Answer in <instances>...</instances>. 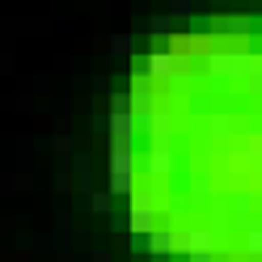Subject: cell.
Listing matches in <instances>:
<instances>
[{"instance_id": "cell-1", "label": "cell", "mask_w": 262, "mask_h": 262, "mask_svg": "<svg viewBox=\"0 0 262 262\" xmlns=\"http://www.w3.org/2000/svg\"><path fill=\"white\" fill-rule=\"evenodd\" d=\"M127 228H131V233H144V237L157 228V203H152V190H144V186L131 190V216H127Z\"/></svg>"}, {"instance_id": "cell-2", "label": "cell", "mask_w": 262, "mask_h": 262, "mask_svg": "<svg viewBox=\"0 0 262 262\" xmlns=\"http://www.w3.org/2000/svg\"><path fill=\"white\" fill-rule=\"evenodd\" d=\"M245 68H250V51H211L207 55V76H216V80L245 76Z\"/></svg>"}, {"instance_id": "cell-3", "label": "cell", "mask_w": 262, "mask_h": 262, "mask_svg": "<svg viewBox=\"0 0 262 262\" xmlns=\"http://www.w3.org/2000/svg\"><path fill=\"white\" fill-rule=\"evenodd\" d=\"M211 207H216L220 216H228V220H245V216H250V207H254V199L245 190H216Z\"/></svg>"}, {"instance_id": "cell-4", "label": "cell", "mask_w": 262, "mask_h": 262, "mask_svg": "<svg viewBox=\"0 0 262 262\" xmlns=\"http://www.w3.org/2000/svg\"><path fill=\"white\" fill-rule=\"evenodd\" d=\"M203 250H216V233L211 228H178V254H203Z\"/></svg>"}, {"instance_id": "cell-5", "label": "cell", "mask_w": 262, "mask_h": 262, "mask_svg": "<svg viewBox=\"0 0 262 262\" xmlns=\"http://www.w3.org/2000/svg\"><path fill=\"white\" fill-rule=\"evenodd\" d=\"M106 136H110V144H114V148H136V119H131V110L110 114Z\"/></svg>"}, {"instance_id": "cell-6", "label": "cell", "mask_w": 262, "mask_h": 262, "mask_svg": "<svg viewBox=\"0 0 262 262\" xmlns=\"http://www.w3.org/2000/svg\"><path fill=\"white\" fill-rule=\"evenodd\" d=\"M144 72H148L152 80H173V76H178V51L169 47V51H152V55H144Z\"/></svg>"}, {"instance_id": "cell-7", "label": "cell", "mask_w": 262, "mask_h": 262, "mask_svg": "<svg viewBox=\"0 0 262 262\" xmlns=\"http://www.w3.org/2000/svg\"><path fill=\"white\" fill-rule=\"evenodd\" d=\"M207 136H233L237 127H245V114H228V110H207L203 114Z\"/></svg>"}, {"instance_id": "cell-8", "label": "cell", "mask_w": 262, "mask_h": 262, "mask_svg": "<svg viewBox=\"0 0 262 262\" xmlns=\"http://www.w3.org/2000/svg\"><path fill=\"white\" fill-rule=\"evenodd\" d=\"M140 161H144V169H148V178H169L173 165H178V152L173 148H148Z\"/></svg>"}, {"instance_id": "cell-9", "label": "cell", "mask_w": 262, "mask_h": 262, "mask_svg": "<svg viewBox=\"0 0 262 262\" xmlns=\"http://www.w3.org/2000/svg\"><path fill=\"white\" fill-rule=\"evenodd\" d=\"M148 254H178V228H152L148 233Z\"/></svg>"}, {"instance_id": "cell-10", "label": "cell", "mask_w": 262, "mask_h": 262, "mask_svg": "<svg viewBox=\"0 0 262 262\" xmlns=\"http://www.w3.org/2000/svg\"><path fill=\"white\" fill-rule=\"evenodd\" d=\"M110 173H136V165H140V157H136V148H114L110 144Z\"/></svg>"}, {"instance_id": "cell-11", "label": "cell", "mask_w": 262, "mask_h": 262, "mask_svg": "<svg viewBox=\"0 0 262 262\" xmlns=\"http://www.w3.org/2000/svg\"><path fill=\"white\" fill-rule=\"evenodd\" d=\"M241 250H245V258H250V262H262V228H245Z\"/></svg>"}, {"instance_id": "cell-12", "label": "cell", "mask_w": 262, "mask_h": 262, "mask_svg": "<svg viewBox=\"0 0 262 262\" xmlns=\"http://www.w3.org/2000/svg\"><path fill=\"white\" fill-rule=\"evenodd\" d=\"M245 89L254 97H262V55H250V68H245Z\"/></svg>"}, {"instance_id": "cell-13", "label": "cell", "mask_w": 262, "mask_h": 262, "mask_svg": "<svg viewBox=\"0 0 262 262\" xmlns=\"http://www.w3.org/2000/svg\"><path fill=\"white\" fill-rule=\"evenodd\" d=\"M144 30H148L152 38H169V34H173V17H169V13H157V17L144 21Z\"/></svg>"}, {"instance_id": "cell-14", "label": "cell", "mask_w": 262, "mask_h": 262, "mask_svg": "<svg viewBox=\"0 0 262 262\" xmlns=\"http://www.w3.org/2000/svg\"><path fill=\"white\" fill-rule=\"evenodd\" d=\"M190 186L199 190V194H203V190H211V186H216V173H211V165H203V161H199V165L190 169Z\"/></svg>"}, {"instance_id": "cell-15", "label": "cell", "mask_w": 262, "mask_h": 262, "mask_svg": "<svg viewBox=\"0 0 262 262\" xmlns=\"http://www.w3.org/2000/svg\"><path fill=\"white\" fill-rule=\"evenodd\" d=\"M110 194H131L136 190V173H110Z\"/></svg>"}, {"instance_id": "cell-16", "label": "cell", "mask_w": 262, "mask_h": 262, "mask_svg": "<svg viewBox=\"0 0 262 262\" xmlns=\"http://www.w3.org/2000/svg\"><path fill=\"white\" fill-rule=\"evenodd\" d=\"M241 148H245V157H250V161H262V131H245Z\"/></svg>"}, {"instance_id": "cell-17", "label": "cell", "mask_w": 262, "mask_h": 262, "mask_svg": "<svg viewBox=\"0 0 262 262\" xmlns=\"http://www.w3.org/2000/svg\"><path fill=\"white\" fill-rule=\"evenodd\" d=\"M194 13V0H169V17H190Z\"/></svg>"}, {"instance_id": "cell-18", "label": "cell", "mask_w": 262, "mask_h": 262, "mask_svg": "<svg viewBox=\"0 0 262 262\" xmlns=\"http://www.w3.org/2000/svg\"><path fill=\"white\" fill-rule=\"evenodd\" d=\"M224 30H228L233 38H241L245 30H250V17H228V21H224Z\"/></svg>"}, {"instance_id": "cell-19", "label": "cell", "mask_w": 262, "mask_h": 262, "mask_svg": "<svg viewBox=\"0 0 262 262\" xmlns=\"http://www.w3.org/2000/svg\"><path fill=\"white\" fill-rule=\"evenodd\" d=\"M110 51L114 55H131V34H114L110 38Z\"/></svg>"}, {"instance_id": "cell-20", "label": "cell", "mask_w": 262, "mask_h": 262, "mask_svg": "<svg viewBox=\"0 0 262 262\" xmlns=\"http://www.w3.org/2000/svg\"><path fill=\"white\" fill-rule=\"evenodd\" d=\"M89 207L97 211V216H102V211H110V190H97L93 199H89Z\"/></svg>"}, {"instance_id": "cell-21", "label": "cell", "mask_w": 262, "mask_h": 262, "mask_svg": "<svg viewBox=\"0 0 262 262\" xmlns=\"http://www.w3.org/2000/svg\"><path fill=\"white\" fill-rule=\"evenodd\" d=\"M119 110H131V93H110V114Z\"/></svg>"}, {"instance_id": "cell-22", "label": "cell", "mask_w": 262, "mask_h": 262, "mask_svg": "<svg viewBox=\"0 0 262 262\" xmlns=\"http://www.w3.org/2000/svg\"><path fill=\"white\" fill-rule=\"evenodd\" d=\"M131 254H148V237L144 233H131Z\"/></svg>"}, {"instance_id": "cell-23", "label": "cell", "mask_w": 262, "mask_h": 262, "mask_svg": "<svg viewBox=\"0 0 262 262\" xmlns=\"http://www.w3.org/2000/svg\"><path fill=\"white\" fill-rule=\"evenodd\" d=\"M190 30H194V34H199V38H203L207 30H211V21H207V17H194V21H190Z\"/></svg>"}, {"instance_id": "cell-24", "label": "cell", "mask_w": 262, "mask_h": 262, "mask_svg": "<svg viewBox=\"0 0 262 262\" xmlns=\"http://www.w3.org/2000/svg\"><path fill=\"white\" fill-rule=\"evenodd\" d=\"M106 127H110V114H93V131H102V136H106Z\"/></svg>"}, {"instance_id": "cell-25", "label": "cell", "mask_w": 262, "mask_h": 262, "mask_svg": "<svg viewBox=\"0 0 262 262\" xmlns=\"http://www.w3.org/2000/svg\"><path fill=\"white\" fill-rule=\"evenodd\" d=\"M51 148H55V152H68V148H72V140H68V136H55V140H51Z\"/></svg>"}, {"instance_id": "cell-26", "label": "cell", "mask_w": 262, "mask_h": 262, "mask_svg": "<svg viewBox=\"0 0 262 262\" xmlns=\"http://www.w3.org/2000/svg\"><path fill=\"white\" fill-rule=\"evenodd\" d=\"M152 262H173V254H148Z\"/></svg>"}, {"instance_id": "cell-27", "label": "cell", "mask_w": 262, "mask_h": 262, "mask_svg": "<svg viewBox=\"0 0 262 262\" xmlns=\"http://www.w3.org/2000/svg\"><path fill=\"white\" fill-rule=\"evenodd\" d=\"M93 262H110V254H106V250H97V254H93Z\"/></svg>"}]
</instances>
